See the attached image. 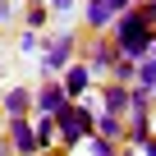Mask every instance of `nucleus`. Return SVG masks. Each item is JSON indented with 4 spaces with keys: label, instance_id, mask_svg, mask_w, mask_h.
I'll return each instance as SVG.
<instances>
[{
    "label": "nucleus",
    "instance_id": "11",
    "mask_svg": "<svg viewBox=\"0 0 156 156\" xmlns=\"http://www.w3.org/2000/svg\"><path fill=\"white\" fill-rule=\"evenodd\" d=\"M32 133H37V147L51 151L55 147V115H32Z\"/></svg>",
    "mask_w": 156,
    "mask_h": 156
},
{
    "label": "nucleus",
    "instance_id": "18",
    "mask_svg": "<svg viewBox=\"0 0 156 156\" xmlns=\"http://www.w3.org/2000/svg\"><path fill=\"white\" fill-rule=\"evenodd\" d=\"M0 156H14V147H9V138H0Z\"/></svg>",
    "mask_w": 156,
    "mask_h": 156
},
{
    "label": "nucleus",
    "instance_id": "20",
    "mask_svg": "<svg viewBox=\"0 0 156 156\" xmlns=\"http://www.w3.org/2000/svg\"><path fill=\"white\" fill-rule=\"evenodd\" d=\"M0 5H9V0H0Z\"/></svg>",
    "mask_w": 156,
    "mask_h": 156
},
{
    "label": "nucleus",
    "instance_id": "13",
    "mask_svg": "<svg viewBox=\"0 0 156 156\" xmlns=\"http://www.w3.org/2000/svg\"><path fill=\"white\" fill-rule=\"evenodd\" d=\"M46 19H51V9H46V5H28V28H37V32H41V28H46Z\"/></svg>",
    "mask_w": 156,
    "mask_h": 156
},
{
    "label": "nucleus",
    "instance_id": "14",
    "mask_svg": "<svg viewBox=\"0 0 156 156\" xmlns=\"http://www.w3.org/2000/svg\"><path fill=\"white\" fill-rule=\"evenodd\" d=\"M37 46H41V41H37V28H23V32H19V51H23V55H37Z\"/></svg>",
    "mask_w": 156,
    "mask_h": 156
},
{
    "label": "nucleus",
    "instance_id": "17",
    "mask_svg": "<svg viewBox=\"0 0 156 156\" xmlns=\"http://www.w3.org/2000/svg\"><path fill=\"white\" fill-rule=\"evenodd\" d=\"M106 5H110V9L119 14V9H129V5H133V0H106Z\"/></svg>",
    "mask_w": 156,
    "mask_h": 156
},
{
    "label": "nucleus",
    "instance_id": "19",
    "mask_svg": "<svg viewBox=\"0 0 156 156\" xmlns=\"http://www.w3.org/2000/svg\"><path fill=\"white\" fill-rule=\"evenodd\" d=\"M32 5H46V0H32Z\"/></svg>",
    "mask_w": 156,
    "mask_h": 156
},
{
    "label": "nucleus",
    "instance_id": "3",
    "mask_svg": "<svg viewBox=\"0 0 156 156\" xmlns=\"http://www.w3.org/2000/svg\"><path fill=\"white\" fill-rule=\"evenodd\" d=\"M5 138H9L14 156H41L37 133H32V115H14V119H5Z\"/></svg>",
    "mask_w": 156,
    "mask_h": 156
},
{
    "label": "nucleus",
    "instance_id": "9",
    "mask_svg": "<svg viewBox=\"0 0 156 156\" xmlns=\"http://www.w3.org/2000/svg\"><path fill=\"white\" fill-rule=\"evenodd\" d=\"M97 110L124 115V110H129V83H115V78H110V83L101 87V106H97Z\"/></svg>",
    "mask_w": 156,
    "mask_h": 156
},
{
    "label": "nucleus",
    "instance_id": "12",
    "mask_svg": "<svg viewBox=\"0 0 156 156\" xmlns=\"http://www.w3.org/2000/svg\"><path fill=\"white\" fill-rule=\"evenodd\" d=\"M133 87H147V92H156V55H142V60H138Z\"/></svg>",
    "mask_w": 156,
    "mask_h": 156
},
{
    "label": "nucleus",
    "instance_id": "10",
    "mask_svg": "<svg viewBox=\"0 0 156 156\" xmlns=\"http://www.w3.org/2000/svg\"><path fill=\"white\" fill-rule=\"evenodd\" d=\"M110 19H115V9L106 5V0H87V5H83V23H87L92 32H106Z\"/></svg>",
    "mask_w": 156,
    "mask_h": 156
},
{
    "label": "nucleus",
    "instance_id": "16",
    "mask_svg": "<svg viewBox=\"0 0 156 156\" xmlns=\"http://www.w3.org/2000/svg\"><path fill=\"white\" fill-rule=\"evenodd\" d=\"M138 9H142V19L156 28V0H138Z\"/></svg>",
    "mask_w": 156,
    "mask_h": 156
},
{
    "label": "nucleus",
    "instance_id": "2",
    "mask_svg": "<svg viewBox=\"0 0 156 156\" xmlns=\"http://www.w3.org/2000/svg\"><path fill=\"white\" fill-rule=\"evenodd\" d=\"M73 46H78V32H51V41H41V60H37V69H41V78H60V69L73 60Z\"/></svg>",
    "mask_w": 156,
    "mask_h": 156
},
{
    "label": "nucleus",
    "instance_id": "1",
    "mask_svg": "<svg viewBox=\"0 0 156 156\" xmlns=\"http://www.w3.org/2000/svg\"><path fill=\"white\" fill-rule=\"evenodd\" d=\"M92 115H97V106H87V101H64L55 110V147L73 151L83 138H92Z\"/></svg>",
    "mask_w": 156,
    "mask_h": 156
},
{
    "label": "nucleus",
    "instance_id": "4",
    "mask_svg": "<svg viewBox=\"0 0 156 156\" xmlns=\"http://www.w3.org/2000/svg\"><path fill=\"white\" fill-rule=\"evenodd\" d=\"M60 87H64L69 101H83V97L92 92V69H87L83 60H69V64L60 69Z\"/></svg>",
    "mask_w": 156,
    "mask_h": 156
},
{
    "label": "nucleus",
    "instance_id": "15",
    "mask_svg": "<svg viewBox=\"0 0 156 156\" xmlns=\"http://www.w3.org/2000/svg\"><path fill=\"white\" fill-rule=\"evenodd\" d=\"M46 9H55V14H73L78 0H46Z\"/></svg>",
    "mask_w": 156,
    "mask_h": 156
},
{
    "label": "nucleus",
    "instance_id": "5",
    "mask_svg": "<svg viewBox=\"0 0 156 156\" xmlns=\"http://www.w3.org/2000/svg\"><path fill=\"white\" fill-rule=\"evenodd\" d=\"M64 87H60V78H41V87H32V115H55L64 106Z\"/></svg>",
    "mask_w": 156,
    "mask_h": 156
},
{
    "label": "nucleus",
    "instance_id": "8",
    "mask_svg": "<svg viewBox=\"0 0 156 156\" xmlns=\"http://www.w3.org/2000/svg\"><path fill=\"white\" fill-rule=\"evenodd\" d=\"M92 133H97V138H106V142H124V115L97 110V115H92Z\"/></svg>",
    "mask_w": 156,
    "mask_h": 156
},
{
    "label": "nucleus",
    "instance_id": "7",
    "mask_svg": "<svg viewBox=\"0 0 156 156\" xmlns=\"http://www.w3.org/2000/svg\"><path fill=\"white\" fill-rule=\"evenodd\" d=\"M0 115L14 119V115H32V87H5V101H0Z\"/></svg>",
    "mask_w": 156,
    "mask_h": 156
},
{
    "label": "nucleus",
    "instance_id": "21",
    "mask_svg": "<svg viewBox=\"0 0 156 156\" xmlns=\"http://www.w3.org/2000/svg\"><path fill=\"white\" fill-rule=\"evenodd\" d=\"M0 124H5V115H0Z\"/></svg>",
    "mask_w": 156,
    "mask_h": 156
},
{
    "label": "nucleus",
    "instance_id": "6",
    "mask_svg": "<svg viewBox=\"0 0 156 156\" xmlns=\"http://www.w3.org/2000/svg\"><path fill=\"white\" fill-rule=\"evenodd\" d=\"M115 55H119V51H115V41H110L106 32H97V37H92V46H87V60H83V64H87L92 73H110Z\"/></svg>",
    "mask_w": 156,
    "mask_h": 156
}]
</instances>
